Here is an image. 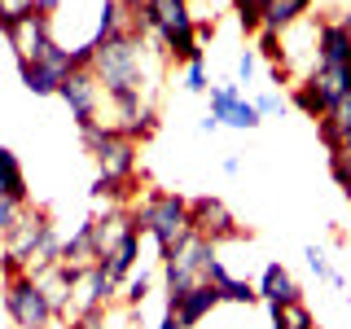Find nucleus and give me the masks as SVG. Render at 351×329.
<instances>
[{
    "mask_svg": "<svg viewBox=\"0 0 351 329\" xmlns=\"http://www.w3.org/2000/svg\"><path fill=\"white\" fill-rule=\"evenodd\" d=\"M158 329H184V325H180V321H176V316H171V312H162V321H158Z\"/></svg>",
    "mask_w": 351,
    "mask_h": 329,
    "instance_id": "a19ab883",
    "label": "nucleus"
},
{
    "mask_svg": "<svg viewBox=\"0 0 351 329\" xmlns=\"http://www.w3.org/2000/svg\"><path fill=\"white\" fill-rule=\"evenodd\" d=\"M31 277L40 281V290H44V299L53 303L58 321H66V316H71V290H75V277H80V272H71L66 263H53V268L31 272Z\"/></svg>",
    "mask_w": 351,
    "mask_h": 329,
    "instance_id": "2eb2a0df",
    "label": "nucleus"
},
{
    "mask_svg": "<svg viewBox=\"0 0 351 329\" xmlns=\"http://www.w3.org/2000/svg\"><path fill=\"white\" fill-rule=\"evenodd\" d=\"M347 303H351V294H347Z\"/></svg>",
    "mask_w": 351,
    "mask_h": 329,
    "instance_id": "c03bdc74",
    "label": "nucleus"
},
{
    "mask_svg": "<svg viewBox=\"0 0 351 329\" xmlns=\"http://www.w3.org/2000/svg\"><path fill=\"white\" fill-rule=\"evenodd\" d=\"M268 329H285V325H281V321H272V325H268Z\"/></svg>",
    "mask_w": 351,
    "mask_h": 329,
    "instance_id": "37998d69",
    "label": "nucleus"
},
{
    "mask_svg": "<svg viewBox=\"0 0 351 329\" xmlns=\"http://www.w3.org/2000/svg\"><path fill=\"white\" fill-rule=\"evenodd\" d=\"M184 88H189V93H211V80H206V62H189L184 66Z\"/></svg>",
    "mask_w": 351,
    "mask_h": 329,
    "instance_id": "f704fd0d",
    "label": "nucleus"
},
{
    "mask_svg": "<svg viewBox=\"0 0 351 329\" xmlns=\"http://www.w3.org/2000/svg\"><path fill=\"white\" fill-rule=\"evenodd\" d=\"M149 290H154V272H149V268H136L123 285H119V307L141 312V307H145V299H149Z\"/></svg>",
    "mask_w": 351,
    "mask_h": 329,
    "instance_id": "5701e85b",
    "label": "nucleus"
},
{
    "mask_svg": "<svg viewBox=\"0 0 351 329\" xmlns=\"http://www.w3.org/2000/svg\"><path fill=\"white\" fill-rule=\"evenodd\" d=\"M53 263H62V233H58V224L36 241V250H31V259H27V272H44V268H53Z\"/></svg>",
    "mask_w": 351,
    "mask_h": 329,
    "instance_id": "b1692460",
    "label": "nucleus"
},
{
    "mask_svg": "<svg viewBox=\"0 0 351 329\" xmlns=\"http://www.w3.org/2000/svg\"><path fill=\"white\" fill-rule=\"evenodd\" d=\"M215 307H219V290H215L211 281H197L193 290H184L180 299H171V303H167V312H171L184 329H197V325L206 321V316L215 312Z\"/></svg>",
    "mask_w": 351,
    "mask_h": 329,
    "instance_id": "f8f14e48",
    "label": "nucleus"
},
{
    "mask_svg": "<svg viewBox=\"0 0 351 329\" xmlns=\"http://www.w3.org/2000/svg\"><path fill=\"white\" fill-rule=\"evenodd\" d=\"M154 132H158V106H154V101H149V106H141L136 114H132L128 123H123V136H132L136 145H141V141H149Z\"/></svg>",
    "mask_w": 351,
    "mask_h": 329,
    "instance_id": "bb28decb",
    "label": "nucleus"
},
{
    "mask_svg": "<svg viewBox=\"0 0 351 329\" xmlns=\"http://www.w3.org/2000/svg\"><path fill=\"white\" fill-rule=\"evenodd\" d=\"M307 14H312V0H268V5L259 9V22L272 36H285V31H294Z\"/></svg>",
    "mask_w": 351,
    "mask_h": 329,
    "instance_id": "aec40b11",
    "label": "nucleus"
},
{
    "mask_svg": "<svg viewBox=\"0 0 351 329\" xmlns=\"http://www.w3.org/2000/svg\"><path fill=\"white\" fill-rule=\"evenodd\" d=\"M132 224H136L141 237L154 241V250L162 259L167 250H176L189 237V197L171 189H145L132 202Z\"/></svg>",
    "mask_w": 351,
    "mask_h": 329,
    "instance_id": "f257e3e1",
    "label": "nucleus"
},
{
    "mask_svg": "<svg viewBox=\"0 0 351 329\" xmlns=\"http://www.w3.org/2000/svg\"><path fill=\"white\" fill-rule=\"evenodd\" d=\"M202 281H211L215 290H219V303H237V307H255V303H259L255 285H250V281H241V277H233V272H228L219 259L206 263V277H202Z\"/></svg>",
    "mask_w": 351,
    "mask_h": 329,
    "instance_id": "f3484780",
    "label": "nucleus"
},
{
    "mask_svg": "<svg viewBox=\"0 0 351 329\" xmlns=\"http://www.w3.org/2000/svg\"><path fill=\"white\" fill-rule=\"evenodd\" d=\"M268 316H272V321H281L285 329H316V316H312V307H307V303H290V307L268 303Z\"/></svg>",
    "mask_w": 351,
    "mask_h": 329,
    "instance_id": "a878e982",
    "label": "nucleus"
},
{
    "mask_svg": "<svg viewBox=\"0 0 351 329\" xmlns=\"http://www.w3.org/2000/svg\"><path fill=\"white\" fill-rule=\"evenodd\" d=\"M80 141H84V149L93 154L97 175H114V180H136V171H141V145H136L132 136H123L119 127L93 123V127H80Z\"/></svg>",
    "mask_w": 351,
    "mask_h": 329,
    "instance_id": "f03ea898",
    "label": "nucleus"
},
{
    "mask_svg": "<svg viewBox=\"0 0 351 329\" xmlns=\"http://www.w3.org/2000/svg\"><path fill=\"white\" fill-rule=\"evenodd\" d=\"M343 27H347V31H351V5H347V14H343Z\"/></svg>",
    "mask_w": 351,
    "mask_h": 329,
    "instance_id": "79ce46f5",
    "label": "nucleus"
},
{
    "mask_svg": "<svg viewBox=\"0 0 351 329\" xmlns=\"http://www.w3.org/2000/svg\"><path fill=\"white\" fill-rule=\"evenodd\" d=\"M189 233L211 241V246H219V241H241L246 237V228H241V219L228 211L224 197H189Z\"/></svg>",
    "mask_w": 351,
    "mask_h": 329,
    "instance_id": "39448f33",
    "label": "nucleus"
},
{
    "mask_svg": "<svg viewBox=\"0 0 351 329\" xmlns=\"http://www.w3.org/2000/svg\"><path fill=\"white\" fill-rule=\"evenodd\" d=\"M114 303H119V281L106 277L101 263H93V268H84L80 277H75L71 316H80V312H110ZM71 316H66V321H71Z\"/></svg>",
    "mask_w": 351,
    "mask_h": 329,
    "instance_id": "9d476101",
    "label": "nucleus"
},
{
    "mask_svg": "<svg viewBox=\"0 0 351 329\" xmlns=\"http://www.w3.org/2000/svg\"><path fill=\"white\" fill-rule=\"evenodd\" d=\"M0 290H5V316L14 321V329H62V325H66V321H58L53 303L44 299L40 281L31 277V272L9 277Z\"/></svg>",
    "mask_w": 351,
    "mask_h": 329,
    "instance_id": "20e7f679",
    "label": "nucleus"
},
{
    "mask_svg": "<svg viewBox=\"0 0 351 329\" xmlns=\"http://www.w3.org/2000/svg\"><path fill=\"white\" fill-rule=\"evenodd\" d=\"M101 268H106V277H110V281H119V285H123L132 272L141 268V233H136V228H128L123 241H119V246L101 259Z\"/></svg>",
    "mask_w": 351,
    "mask_h": 329,
    "instance_id": "412c9836",
    "label": "nucleus"
},
{
    "mask_svg": "<svg viewBox=\"0 0 351 329\" xmlns=\"http://www.w3.org/2000/svg\"><path fill=\"white\" fill-rule=\"evenodd\" d=\"M62 329H114V312H80V316H71Z\"/></svg>",
    "mask_w": 351,
    "mask_h": 329,
    "instance_id": "2f4dec72",
    "label": "nucleus"
},
{
    "mask_svg": "<svg viewBox=\"0 0 351 329\" xmlns=\"http://www.w3.org/2000/svg\"><path fill=\"white\" fill-rule=\"evenodd\" d=\"M62 5H66V0H36V9H40V14H49V18H53V14H58V9H62Z\"/></svg>",
    "mask_w": 351,
    "mask_h": 329,
    "instance_id": "4c0bfd02",
    "label": "nucleus"
},
{
    "mask_svg": "<svg viewBox=\"0 0 351 329\" xmlns=\"http://www.w3.org/2000/svg\"><path fill=\"white\" fill-rule=\"evenodd\" d=\"M0 193H5V197H14V202H22V206L31 202V189H27V171H22L18 154L9 149V145H0Z\"/></svg>",
    "mask_w": 351,
    "mask_h": 329,
    "instance_id": "4be33fe9",
    "label": "nucleus"
},
{
    "mask_svg": "<svg viewBox=\"0 0 351 329\" xmlns=\"http://www.w3.org/2000/svg\"><path fill=\"white\" fill-rule=\"evenodd\" d=\"M285 106H290V97L281 93V88H268V93H259L255 97V110L263 119H272V114H285Z\"/></svg>",
    "mask_w": 351,
    "mask_h": 329,
    "instance_id": "473e14b6",
    "label": "nucleus"
},
{
    "mask_svg": "<svg viewBox=\"0 0 351 329\" xmlns=\"http://www.w3.org/2000/svg\"><path fill=\"white\" fill-rule=\"evenodd\" d=\"M255 66H259V53L255 49H241V58H237V84L255 80Z\"/></svg>",
    "mask_w": 351,
    "mask_h": 329,
    "instance_id": "c9c22d12",
    "label": "nucleus"
},
{
    "mask_svg": "<svg viewBox=\"0 0 351 329\" xmlns=\"http://www.w3.org/2000/svg\"><path fill=\"white\" fill-rule=\"evenodd\" d=\"M316 66H351V31L343 27V18L316 22Z\"/></svg>",
    "mask_w": 351,
    "mask_h": 329,
    "instance_id": "ddd939ff",
    "label": "nucleus"
},
{
    "mask_svg": "<svg viewBox=\"0 0 351 329\" xmlns=\"http://www.w3.org/2000/svg\"><path fill=\"white\" fill-rule=\"evenodd\" d=\"M241 171V158H237V154H228V158H224V175H237Z\"/></svg>",
    "mask_w": 351,
    "mask_h": 329,
    "instance_id": "ea45409f",
    "label": "nucleus"
},
{
    "mask_svg": "<svg viewBox=\"0 0 351 329\" xmlns=\"http://www.w3.org/2000/svg\"><path fill=\"white\" fill-rule=\"evenodd\" d=\"M316 88V97L325 101V110H334L351 93V66H312V75H303Z\"/></svg>",
    "mask_w": 351,
    "mask_h": 329,
    "instance_id": "6ab92c4d",
    "label": "nucleus"
},
{
    "mask_svg": "<svg viewBox=\"0 0 351 329\" xmlns=\"http://www.w3.org/2000/svg\"><path fill=\"white\" fill-rule=\"evenodd\" d=\"M62 263L71 272H84V268H93V263H101V255H97V237H93V215H88L71 237H62Z\"/></svg>",
    "mask_w": 351,
    "mask_h": 329,
    "instance_id": "a211bd4d",
    "label": "nucleus"
},
{
    "mask_svg": "<svg viewBox=\"0 0 351 329\" xmlns=\"http://www.w3.org/2000/svg\"><path fill=\"white\" fill-rule=\"evenodd\" d=\"M5 40H9V49H14L18 66H22V62H40V58H49L53 44H58V36H53V18H49V14H40V9L22 14L14 27L5 31Z\"/></svg>",
    "mask_w": 351,
    "mask_h": 329,
    "instance_id": "0eeeda50",
    "label": "nucleus"
},
{
    "mask_svg": "<svg viewBox=\"0 0 351 329\" xmlns=\"http://www.w3.org/2000/svg\"><path fill=\"white\" fill-rule=\"evenodd\" d=\"M141 5H145V0H119V9H123L128 18H136V14H141Z\"/></svg>",
    "mask_w": 351,
    "mask_h": 329,
    "instance_id": "58836bf2",
    "label": "nucleus"
},
{
    "mask_svg": "<svg viewBox=\"0 0 351 329\" xmlns=\"http://www.w3.org/2000/svg\"><path fill=\"white\" fill-rule=\"evenodd\" d=\"M215 259V246L211 241H202V237H184L176 250H167V255L158 259V268H162V294H167V303L171 299H180L184 290H193L197 281L206 277V263Z\"/></svg>",
    "mask_w": 351,
    "mask_h": 329,
    "instance_id": "7ed1b4c3",
    "label": "nucleus"
},
{
    "mask_svg": "<svg viewBox=\"0 0 351 329\" xmlns=\"http://www.w3.org/2000/svg\"><path fill=\"white\" fill-rule=\"evenodd\" d=\"M255 53L268 66H290V58H285V36H272V31H259L255 36Z\"/></svg>",
    "mask_w": 351,
    "mask_h": 329,
    "instance_id": "c85d7f7f",
    "label": "nucleus"
},
{
    "mask_svg": "<svg viewBox=\"0 0 351 329\" xmlns=\"http://www.w3.org/2000/svg\"><path fill=\"white\" fill-rule=\"evenodd\" d=\"M31 206V202H27ZM27 206H22V202H14V197H5V193H0V237H9V233H14V228H18V219H22V211H27Z\"/></svg>",
    "mask_w": 351,
    "mask_h": 329,
    "instance_id": "72a5a7b5",
    "label": "nucleus"
},
{
    "mask_svg": "<svg viewBox=\"0 0 351 329\" xmlns=\"http://www.w3.org/2000/svg\"><path fill=\"white\" fill-rule=\"evenodd\" d=\"M193 31H197V40H211V36H215V18H197Z\"/></svg>",
    "mask_w": 351,
    "mask_h": 329,
    "instance_id": "e433bc0d",
    "label": "nucleus"
},
{
    "mask_svg": "<svg viewBox=\"0 0 351 329\" xmlns=\"http://www.w3.org/2000/svg\"><path fill=\"white\" fill-rule=\"evenodd\" d=\"M268 5V0H233V14H237V27L246 31V36H259L263 22H259V9Z\"/></svg>",
    "mask_w": 351,
    "mask_h": 329,
    "instance_id": "c756f323",
    "label": "nucleus"
},
{
    "mask_svg": "<svg viewBox=\"0 0 351 329\" xmlns=\"http://www.w3.org/2000/svg\"><path fill=\"white\" fill-rule=\"evenodd\" d=\"M329 175H334V184L351 197V149H338L329 154Z\"/></svg>",
    "mask_w": 351,
    "mask_h": 329,
    "instance_id": "7c9ffc66",
    "label": "nucleus"
},
{
    "mask_svg": "<svg viewBox=\"0 0 351 329\" xmlns=\"http://www.w3.org/2000/svg\"><path fill=\"white\" fill-rule=\"evenodd\" d=\"M303 259H307V268H312L321 281H329L334 290H343V272H338L334 263L325 259V250H321V246H303Z\"/></svg>",
    "mask_w": 351,
    "mask_h": 329,
    "instance_id": "cd10ccee",
    "label": "nucleus"
},
{
    "mask_svg": "<svg viewBox=\"0 0 351 329\" xmlns=\"http://www.w3.org/2000/svg\"><path fill=\"white\" fill-rule=\"evenodd\" d=\"M58 97H62L66 106H71L75 127H93V123H101V110H106V88H101V80H97L93 71H71V75L62 80Z\"/></svg>",
    "mask_w": 351,
    "mask_h": 329,
    "instance_id": "423d86ee",
    "label": "nucleus"
},
{
    "mask_svg": "<svg viewBox=\"0 0 351 329\" xmlns=\"http://www.w3.org/2000/svg\"><path fill=\"white\" fill-rule=\"evenodd\" d=\"M211 110L206 114L215 119L219 127H237V132H255L263 123V114L255 110V101L241 97V84H211Z\"/></svg>",
    "mask_w": 351,
    "mask_h": 329,
    "instance_id": "1a4fd4ad",
    "label": "nucleus"
},
{
    "mask_svg": "<svg viewBox=\"0 0 351 329\" xmlns=\"http://www.w3.org/2000/svg\"><path fill=\"white\" fill-rule=\"evenodd\" d=\"M71 71H75V49L53 44L49 58L22 62V66H18V80H22V88H27L31 97H58V88H62V80H66Z\"/></svg>",
    "mask_w": 351,
    "mask_h": 329,
    "instance_id": "6e6552de",
    "label": "nucleus"
},
{
    "mask_svg": "<svg viewBox=\"0 0 351 329\" xmlns=\"http://www.w3.org/2000/svg\"><path fill=\"white\" fill-rule=\"evenodd\" d=\"M49 228H53V215L44 211V206H27V211H22V219H18V228H14L5 241H0V250H9L14 259L27 263L31 250H36V241L49 233Z\"/></svg>",
    "mask_w": 351,
    "mask_h": 329,
    "instance_id": "9b49d317",
    "label": "nucleus"
},
{
    "mask_svg": "<svg viewBox=\"0 0 351 329\" xmlns=\"http://www.w3.org/2000/svg\"><path fill=\"white\" fill-rule=\"evenodd\" d=\"M290 106H294V110H303V114L312 119V123L329 114V110H325V101L316 97V88L307 84V80H294V84H290Z\"/></svg>",
    "mask_w": 351,
    "mask_h": 329,
    "instance_id": "393cba45",
    "label": "nucleus"
},
{
    "mask_svg": "<svg viewBox=\"0 0 351 329\" xmlns=\"http://www.w3.org/2000/svg\"><path fill=\"white\" fill-rule=\"evenodd\" d=\"M255 294H259V303H263V307H268V303H281V307L303 303L299 281H294V277H290V268H281V263H268V268H263V277L255 281Z\"/></svg>",
    "mask_w": 351,
    "mask_h": 329,
    "instance_id": "4468645a",
    "label": "nucleus"
},
{
    "mask_svg": "<svg viewBox=\"0 0 351 329\" xmlns=\"http://www.w3.org/2000/svg\"><path fill=\"white\" fill-rule=\"evenodd\" d=\"M316 136H321L325 154H338V149H351V93L329 110L325 119H316Z\"/></svg>",
    "mask_w": 351,
    "mask_h": 329,
    "instance_id": "dca6fc26",
    "label": "nucleus"
}]
</instances>
